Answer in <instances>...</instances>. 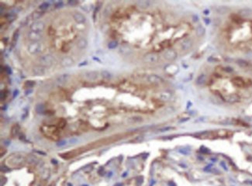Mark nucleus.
Masks as SVG:
<instances>
[{
    "instance_id": "obj_16",
    "label": "nucleus",
    "mask_w": 252,
    "mask_h": 186,
    "mask_svg": "<svg viewBox=\"0 0 252 186\" xmlns=\"http://www.w3.org/2000/svg\"><path fill=\"white\" fill-rule=\"evenodd\" d=\"M102 59L104 60L106 62L109 63V64H113V58L112 57H110V55L108 54H104V55L102 54Z\"/></svg>"
},
{
    "instance_id": "obj_1",
    "label": "nucleus",
    "mask_w": 252,
    "mask_h": 186,
    "mask_svg": "<svg viewBox=\"0 0 252 186\" xmlns=\"http://www.w3.org/2000/svg\"><path fill=\"white\" fill-rule=\"evenodd\" d=\"M38 61L43 67H50L54 63V58L50 54H45L38 58Z\"/></svg>"
},
{
    "instance_id": "obj_6",
    "label": "nucleus",
    "mask_w": 252,
    "mask_h": 186,
    "mask_svg": "<svg viewBox=\"0 0 252 186\" xmlns=\"http://www.w3.org/2000/svg\"><path fill=\"white\" fill-rule=\"evenodd\" d=\"M32 73L35 76H43L46 74V69L41 65H36L33 68Z\"/></svg>"
},
{
    "instance_id": "obj_17",
    "label": "nucleus",
    "mask_w": 252,
    "mask_h": 186,
    "mask_svg": "<svg viewBox=\"0 0 252 186\" xmlns=\"http://www.w3.org/2000/svg\"><path fill=\"white\" fill-rule=\"evenodd\" d=\"M149 2H147V1H139L137 2V6L139 7V8H141V9H146L147 8L148 6H149Z\"/></svg>"
},
{
    "instance_id": "obj_30",
    "label": "nucleus",
    "mask_w": 252,
    "mask_h": 186,
    "mask_svg": "<svg viewBox=\"0 0 252 186\" xmlns=\"http://www.w3.org/2000/svg\"><path fill=\"white\" fill-rule=\"evenodd\" d=\"M62 5H63V3L61 2L60 3H58V4H57V5H56V7H57V8H59V7H61Z\"/></svg>"
},
{
    "instance_id": "obj_3",
    "label": "nucleus",
    "mask_w": 252,
    "mask_h": 186,
    "mask_svg": "<svg viewBox=\"0 0 252 186\" xmlns=\"http://www.w3.org/2000/svg\"><path fill=\"white\" fill-rule=\"evenodd\" d=\"M143 60L147 64H154L158 61V56L154 53H149L144 56Z\"/></svg>"
},
{
    "instance_id": "obj_2",
    "label": "nucleus",
    "mask_w": 252,
    "mask_h": 186,
    "mask_svg": "<svg viewBox=\"0 0 252 186\" xmlns=\"http://www.w3.org/2000/svg\"><path fill=\"white\" fill-rule=\"evenodd\" d=\"M28 51L29 54L33 55L37 54L41 52L42 50V45L39 42H33L31 44H29L28 47Z\"/></svg>"
},
{
    "instance_id": "obj_12",
    "label": "nucleus",
    "mask_w": 252,
    "mask_h": 186,
    "mask_svg": "<svg viewBox=\"0 0 252 186\" xmlns=\"http://www.w3.org/2000/svg\"><path fill=\"white\" fill-rule=\"evenodd\" d=\"M70 79V75L68 74H61V75H59L58 78H57V81L59 83V84H65L68 81V80Z\"/></svg>"
},
{
    "instance_id": "obj_31",
    "label": "nucleus",
    "mask_w": 252,
    "mask_h": 186,
    "mask_svg": "<svg viewBox=\"0 0 252 186\" xmlns=\"http://www.w3.org/2000/svg\"><path fill=\"white\" fill-rule=\"evenodd\" d=\"M7 69H6V71H7V72H8V74H10L11 73V70H9V69H10L9 68H8V67H7V68H6Z\"/></svg>"
},
{
    "instance_id": "obj_5",
    "label": "nucleus",
    "mask_w": 252,
    "mask_h": 186,
    "mask_svg": "<svg viewBox=\"0 0 252 186\" xmlns=\"http://www.w3.org/2000/svg\"><path fill=\"white\" fill-rule=\"evenodd\" d=\"M163 57L167 61H174L177 57V53L175 50L172 49H169L165 50L163 53Z\"/></svg>"
},
{
    "instance_id": "obj_23",
    "label": "nucleus",
    "mask_w": 252,
    "mask_h": 186,
    "mask_svg": "<svg viewBox=\"0 0 252 186\" xmlns=\"http://www.w3.org/2000/svg\"><path fill=\"white\" fill-rule=\"evenodd\" d=\"M18 36H19V32H18V30L17 31H16V32H15L14 33V34H13V46H14L15 45V43H16V41H17V40H18Z\"/></svg>"
},
{
    "instance_id": "obj_9",
    "label": "nucleus",
    "mask_w": 252,
    "mask_h": 186,
    "mask_svg": "<svg viewBox=\"0 0 252 186\" xmlns=\"http://www.w3.org/2000/svg\"><path fill=\"white\" fill-rule=\"evenodd\" d=\"M73 19L77 23H84L86 21V18L82 13L76 12L73 14Z\"/></svg>"
},
{
    "instance_id": "obj_7",
    "label": "nucleus",
    "mask_w": 252,
    "mask_h": 186,
    "mask_svg": "<svg viewBox=\"0 0 252 186\" xmlns=\"http://www.w3.org/2000/svg\"><path fill=\"white\" fill-rule=\"evenodd\" d=\"M84 77L88 81H95L99 78V72L95 71H89L84 74Z\"/></svg>"
},
{
    "instance_id": "obj_29",
    "label": "nucleus",
    "mask_w": 252,
    "mask_h": 186,
    "mask_svg": "<svg viewBox=\"0 0 252 186\" xmlns=\"http://www.w3.org/2000/svg\"><path fill=\"white\" fill-rule=\"evenodd\" d=\"M68 3H69L70 5H72V6H73V5H76L77 3H78V2H77V1H69Z\"/></svg>"
},
{
    "instance_id": "obj_4",
    "label": "nucleus",
    "mask_w": 252,
    "mask_h": 186,
    "mask_svg": "<svg viewBox=\"0 0 252 186\" xmlns=\"http://www.w3.org/2000/svg\"><path fill=\"white\" fill-rule=\"evenodd\" d=\"M45 28V24L43 21H36L30 26L31 31L33 32H42Z\"/></svg>"
},
{
    "instance_id": "obj_20",
    "label": "nucleus",
    "mask_w": 252,
    "mask_h": 186,
    "mask_svg": "<svg viewBox=\"0 0 252 186\" xmlns=\"http://www.w3.org/2000/svg\"><path fill=\"white\" fill-rule=\"evenodd\" d=\"M101 75L102 78H104V79H111V77H112V74H111L109 72H107V71H102V72H101Z\"/></svg>"
},
{
    "instance_id": "obj_25",
    "label": "nucleus",
    "mask_w": 252,
    "mask_h": 186,
    "mask_svg": "<svg viewBox=\"0 0 252 186\" xmlns=\"http://www.w3.org/2000/svg\"><path fill=\"white\" fill-rule=\"evenodd\" d=\"M48 7H49V4H48L47 2H43V3H42V4L40 6L39 9L40 10H42V11H44V10L47 9Z\"/></svg>"
},
{
    "instance_id": "obj_8",
    "label": "nucleus",
    "mask_w": 252,
    "mask_h": 186,
    "mask_svg": "<svg viewBox=\"0 0 252 186\" xmlns=\"http://www.w3.org/2000/svg\"><path fill=\"white\" fill-rule=\"evenodd\" d=\"M41 38H42L41 33L30 31L28 33V39L30 40L33 42H38Z\"/></svg>"
},
{
    "instance_id": "obj_10",
    "label": "nucleus",
    "mask_w": 252,
    "mask_h": 186,
    "mask_svg": "<svg viewBox=\"0 0 252 186\" xmlns=\"http://www.w3.org/2000/svg\"><path fill=\"white\" fill-rule=\"evenodd\" d=\"M147 81H149L150 83H152V84H160L163 81L162 79H161L160 77L156 75V74L149 75L147 77Z\"/></svg>"
},
{
    "instance_id": "obj_28",
    "label": "nucleus",
    "mask_w": 252,
    "mask_h": 186,
    "mask_svg": "<svg viewBox=\"0 0 252 186\" xmlns=\"http://www.w3.org/2000/svg\"><path fill=\"white\" fill-rule=\"evenodd\" d=\"M172 128L171 127H168V128H164V129H160V132H165V131H167V130L168 129H171Z\"/></svg>"
},
{
    "instance_id": "obj_24",
    "label": "nucleus",
    "mask_w": 252,
    "mask_h": 186,
    "mask_svg": "<svg viewBox=\"0 0 252 186\" xmlns=\"http://www.w3.org/2000/svg\"><path fill=\"white\" fill-rule=\"evenodd\" d=\"M205 81H206V76L202 74V75L199 76L197 79V83L199 85H202V84H203L205 82Z\"/></svg>"
},
{
    "instance_id": "obj_32",
    "label": "nucleus",
    "mask_w": 252,
    "mask_h": 186,
    "mask_svg": "<svg viewBox=\"0 0 252 186\" xmlns=\"http://www.w3.org/2000/svg\"><path fill=\"white\" fill-rule=\"evenodd\" d=\"M64 143H65V141H62V142L59 143H58V145H59V146H62V145H64V144H65Z\"/></svg>"
},
{
    "instance_id": "obj_18",
    "label": "nucleus",
    "mask_w": 252,
    "mask_h": 186,
    "mask_svg": "<svg viewBox=\"0 0 252 186\" xmlns=\"http://www.w3.org/2000/svg\"><path fill=\"white\" fill-rule=\"evenodd\" d=\"M120 52H121V53L123 54L127 55V54H128L130 53V52H131V50H130V48L129 47L123 46V47H122L120 48Z\"/></svg>"
},
{
    "instance_id": "obj_21",
    "label": "nucleus",
    "mask_w": 252,
    "mask_h": 186,
    "mask_svg": "<svg viewBox=\"0 0 252 186\" xmlns=\"http://www.w3.org/2000/svg\"><path fill=\"white\" fill-rule=\"evenodd\" d=\"M35 85V82L33 81H27L24 84V87L26 88H31Z\"/></svg>"
},
{
    "instance_id": "obj_14",
    "label": "nucleus",
    "mask_w": 252,
    "mask_h": 186,
    "mask_svg": "<svg viewBox=\"0 0 252 186\" xmlns=\"http://www.w3.org/2000/svg\"><path fill=\"white\" fill-rule=\"evenodd\" d=\"M88 46V41L85 38H81L78 40L77 42V47L78 48H79L80 50H83L86 49Z\"/></svg>"
},
{
    "instance_id": "obj_26",
    "label": "nucleus",
    "mask_w": 252,
    "mask_h": 186,
    "mask_svg": "<svg viewBox=\"0 0 252 186\" xmlns=\"http://www.w3.org/2000/svg\"><path fill=\"white\" fill-rule=\"evenodd\" d=\"M118 45V43L116 41H111L109 44H108V47L109 48V49H114V48H116Z\"/></svg>"
},
{
    "instance_id": "obj_11",
    "label": "nucleus",
    "mask_w": 252,
    "mask_h": 186,
    "mask_svg": "<svg viewBox=\"0 0 252 186\" xmlns=\"http://www.w3.org/2000/svg\"><path fill=\"white\" fill-rule=\"evenodd\" d=\"M61 64L65 67V68H68V67H71L74 64V60L70 57H65L61 60Z\"/></svg>"
},
{
    "instance_id": "obj_19",
    "label": "nucleus",
    "mask_w": 252,
    "mask_h": 186,
    "mask_svg": "<svg viewBox=\"0 0 252 186\" xmlns=\"http://www.w3.org/2000/svg\"><path fill=\"white\" fill-rule=\"evenodd\" d=\"M205 33V29L203 28L202 26H199L197 27V30H196V33H197L198 36H202Z\"/></svg>"
},
{
    "instance_id": "obj_27",
    "label": "nucleus",
    "mask_w": 252,
    "mask_h": 186,
    "mask_svg": "<svg viewBox=\"0 0 252 186\" xmlns=\"http://www.w3.org/2000/svg\"><path fill=\"white\" fill-rule=\"evenodd\" d=\"M6 17H7V19H8V20H9V21H13V20H15V18H16V16H15V15L14 14H8V15H7V16H6Z\"/></svg>"
},
{
    "instance_id": "obj_15",
    "label": "nucleus",
    "mask_w": 252,
    "mask_h": 186,
    "mask_svg": "<svg viewBox=\"0 0 252 186\" xmlns=\"http://www.w3.org/2000/svg\"><path fill=\"white\" fill-rule=\"evenodd\" d=\"M172 97V94L169 92H162L160 94L158 95L159 99L162 100V101H168Z\"/></svg>"
},
{
    "instance_id": "obj_22",
    "label": "nucleus",
    "mask_w": 252,
    "mask_h": 186,
    "mask_svg": "<svg viewBox=\"0 0 252 186\" xmlns=\"http://www.w3.org/2000/svg\"><path fill=\"white\" fill-rule=\"evenodd\" d=\"M43 13H40V12H34L33 14H32V17L33 20H39V19L41 17L43 16Z\"/></svg>"
},
{
    "instance_id": "obj_13",
    "label": "nucleus",
    "mask_w": 252,
    "mask_h": 186,
    "mask_svg": "<svg viewBox=\"0 0 252 186\" xmlns=\"http://www.w3.org/2000/svg\"><path fill=\"white\" fill-rule=\"evenodd\" d=\"M192 46V40L191 39H186L181 43V48L183 50H187Z\"/></svg>"
}]
</instances>
